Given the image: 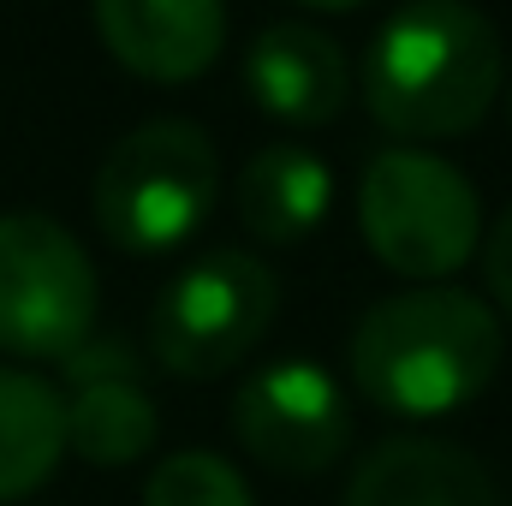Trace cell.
Listing matches in <instances>:
<instances>
[{
  "label": "cell",
  "instance_id": "cell-8",
  "mask_svg": "<svg viewBox=\"0 0 512 506\" xmlns=\"http://www.w3.org/2000/svg\"><path fill=\"white\" fill-rule=\"evenodd\" d=\"M108 54L149 84H191L227 48V0H90Z\"/></svg>",
  "mask_w": 512,
  "mask_h": 506
},
{
  "label": "cell",
  "instance_id": "cell-3",
  "mask_svg": "<svg viewBox=\"0 0 512 506\" xmlns=\"http://www.w3.org/2000/svg\"><path fill=\"white\" fill-rule=\"evenodd\" d=\"M221 197V155L191 120H149L126 131L96 173V227L131 256L179 251Z\"/></svg>",
  "mask_w": 512,
  "mask_h": 506
},
{
  "label": "cell",
  "instance_id": "cell-16",
  "mask_svg": "<svg viewBox=\"0 0 512 506\" xmlns=\"http://www.w3.org/2000/svg\"><path fill=\"white\" fill-rule=\"evenodd\" d=\"M483 274H489L495 304L512 316V209L495 221V233H489V245H483Z\"/></svg>",
  "mask_w": 512,
  "mask_h": 506
},
{
  "label": "cell",
  "instance_id": "cell-9",
  "mask_svg": "<svg viewBox=\"0 0 512 506\" xmlns=\"http://www.w3.org/2000/svg\"><path fill=\"white\" fill-rule=\"evenodd\" d=\"M245 90L280 126H328L352 96V72H346V54L328 30L286 18V24H268L251 36Z\"/></svg>",
  "mask_w": 512,
  "mask_h": 506
},
{
  "label": "cell",
  "instance_id": "cell-12",
  "mask_svg": "<svg viewBox=\"0 0 512 506\" xmlns=\"http://www.w3.org/2000/svg\"><path fill=\"white\" fill-rule=\"evenodd\" d=\"M66 459V393L0 364V506L36 495Z\"/></svg>",
  "mask_w": 512,
  "mask_h": 506
},
{
  "label": "cell",
  "instance_id": "cell-2",
  "mask_svg": "<svg viewBox=\"0 0 512 506\" xmlns=\"http://www.w3.org/2000/svg\"><path fill=\"white\" fill-rule=\"evenodd\" d=\"M501 352V316L477 292L417 286L364 310L352 334V381L393 417H447L495 381Z\"/></svg>",
  "mask_w": 512,
  "mask_h": 506
},
{
  "label": "cell",
  "instance_id": "cell-14",
  "mask_svg": "<svg viewBox=\"0 0 512 506\" xmlns=\"http://www.w3.org/2000/svg\"><path fill=\"white\" fill-rule=\"evenodd\" d=\"M143 506H256L251 483L221 459V453H173L149 471L143 483Z\"/></svg>",
  "mask_w": 512,
  "mask_h": 506
},
{
  "label": "cell",
  "instance_id": "cell-15",
  "mask_svg": "<svg viewBox=\"0 0 512 506\" xmlns=\"http://www.w3.org/2000/svg\"><path fill=\"white\" fill-rule=\"evenodd\" d=\"M60 376H66V387H84V381H143V358L131 352V340H120V334H90L72 358H60Z\"/></svg>",
  "mask_w": 512,
  "mask_h": 506
},
{
  "label": "cell",
  "instance_id": "cell-5",
  "mask_svg": "<svg viewBox=\"0 0 512 506\" xmlns=\"http://www.w3.org/2000/svg\"><path fill=\"white\" fill-rule=\"evenodd\" d=\"M274 310H280V286L262 256L209 251L161 286L149 310V352L167 376L215 381L262 346Z\"/></svg>",
  "mask_w": 512,
  "mask_h": 506
},
{
  "label": "cell",
  "instance_id": "cell-4",
  "mask_svg": "<svg viewBox=\"0 0 512 506\" xmlns=\"http://www.w3.org/2000/svg\"><path fill=\"white\" fill-rule=\"evenodd\" d=\"M358 227L382 268L441 286L477 251L483 203L453 161L399 143V149H382L358 179Z\"/></svg>",
  "mask_w": 512,
  "mask_h": 506
},
{
  "label": "cell",
  "instance_id": "cell-1",
  "mask_svg": "<svg viewBox=\"0 0 512 506\" xmlns=\"http://www.w3.org/2000/svg\"><path fill=\"white\" fill-rule=\"evenodd\" d=\"M501 30L471 0H411L364 54V102L387 137H465L501 96Z\"/></svg>",
  "mask_w": 512,
  "mask_h": 506
},
{
  "label": "cell",
  "instance_id": "cell-17",
  "mask_svg": "<svg viewBox=\"0 0 512 506\" xmlns=\"http://www.w3.org/2000/svg\"><path fill=\"white\" fill-rule=\"evenodd\" d=\"M304 6H322V12H352V6H364V0H304Z\"/></svg>",
  "mask_w": 512,
  "mask_h": 506
},
{
  "label": "cell",
  "instance_id": "cell-7",
  "mask_svg": "<svg viewBox=\"0 0 512 506\" xmlns=\"http://www.w3.org/2000/svg\"><path fill=\"white\" fill-rule=\"evenodd\" d=\"M233 435L256 465L280 477H316L352 447V405L322 364L280 358L239 381Z\"/></svg>",
  "mask_w": 512,
  "mask_h": 506
},
{
  "label": "cell",
  "instance_id": "cell-10",
  "mask_svg": "<svg viewBox=\"0 0 512 506\" xmlns=\"http://www.w3.org/2000/svg\"><path fill=\"white\" fill-rule=\"evenodd\" d=\"M340 506H501L489 465L441 435H393L346 483Z\"/></svg>",
  "mask_w": 512,
  "mask_h": 506
},
{
  "label": "cell",
  "instance_id": "cell-13",
  "mask_svg": "<svg viewBox=\"0 0 512 506\" xmlns=\"http://www.w3.org/2000/svg\"><path fill=\"white\" fill-rule=\"evenodd\" d=\"M161 411L143 381H84L66 393V447L90 465H131L155 447Z\"/></svg>",
  "mask_w": 512,
  "mask_h": 506
},
{
  "label": "cell",
  "instance_id": "cell-11",
  "mask_svg": "<svg viewBox=\"0 0 512 506\" xmlns=\"http://www.w3.org/2000/svg\"><path fill=\"white\" fill-rule=\"evenodd\" d=\"M328 203H334V173L304 143H268L262 155L245 161V173L233 185L239 227L251 239H262V245L310 239L328 221Z\"/></svg>",
  "mask_w": 512,
  "mask_h": 506
},
{
  "label": "cell",
  "instance_id": "cell-6",
  "mask_svg": "<svg viewBox=\"0 0 512 506\" xmlns=\"http://www.w3.org/2000/svg\"><path fill=\"white\" fill-rule=\"evenodd\" d=\"M96 334V268L84 245L36 209L0 215V352L60 364Z\"/></svg>",
  "mask_w": 512,
  "mask_h": 506
}]
</instances>
